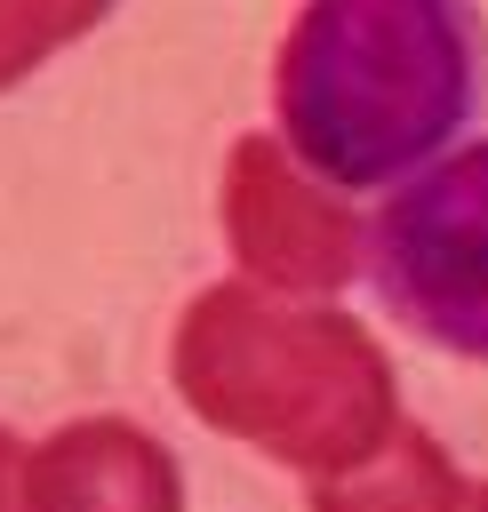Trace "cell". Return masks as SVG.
<instances>
[{"mask_svg":"<svg viewBox=\"0 0 488 512\" xmlns=\"http://www.w3.org/2000/svg\"><path fill=\"white\" fill-rule=\"evenodd\" d=\"M168 360H176V392L216 432L320 480L368 464L400 432L384 344L352 312L280 304L256 280H224L192 296Z\"/></svg>","mask_w":488,"mask_h":512,"instance_id":"cell-2","label":"cell"},{"mask_svg":"<svg viewBox=\"0 0 488 512\" xmlns=\"http://www.w3.org/2000/svg\"><path fill=\"white\" fill-rule=\"evenodd\" d=\"M368 280L400 328L488 360V136L408 176L368 216Z\"/></svg>","mask_w":488,"mask_h":512,"instance_id":"cell-3","label":"cell"},{"mask_svg":"<svg viewBox=\"0 0 488 512\" xmlns=\"http://www.w3.org/2000/svg\"><path fill=\"white\" fill-rule=\"evenodd\" d=\"M24 512H184V480L144 424L80 416L24 456Z\"/></svg>","mask_w":488,"mask_h":512,"instance_id":"cell-5","label":"cell"},{"mask_svg":"<svg viewBox=\"0 0 488 512\" xmlns=\"http://www.w3.org/2000/svg\"><path fill=\"white\" fill-rule=\"evenodd\" d=\"M464 512H488V480H480V488H472V496H464Z\"/></svg>","mask_w":488,"mask_h":512,"instance_id":"cell-9","label":"cell"},{"mask_svg":"<svg viewBox=\"0 0 488 512\" xmlns=\"http://www.w3.org/2000/svg\"><path fill=\"white\" fill-rule=\"evenodd\" d=\"M224 240L272 296H328L360 272L368 224L280 136H240L224 160Z\"/></svg>","mask_w":488,"mask_h":512,"instance_id":"cell-4","label":"cell"},{"mask_svg":"<svg viewBox=\"0 0 488 512\" xmlns=\"http://www.w3.org/2000/svg\"><path fill=\"white\" fill-rule=\"evenodd\" d=\"M0 512H24V440L0 432Z\"/></svg>","mask_w":488,"mask_h":512,"instance_id":"cell-8","label":"cell"},{"mask_svg":"<svg viewBox=\"0 0 488 512\" xmlns=\"http://www.w3.org/2000/svg\"><path fill=\"white\" fill-rule=\"evenodd\" d=\"M464 496L472 488L456 480V464L440 456V440H424V432L400 424L368 464L336 472L312 512H464Z\"/></svg>","mask_w":488,"mask_h":512,"instance_id":"cell-6","label":"cell"},{"mask_svg":"<svg viewBox=\"0 0 488 512\" xmlns=\"http://www.w3.org/2000/svg\"><path fill=\"white\" fill-rule=\"evenodd\" d=\"M104 16H112V0H0V88H16L32 64L72 48Z\"/></svg>","mask_w":488,"mask_h":512,"instance_id":"cell-7","label":"cell"},{"mask_svg":"<svg viewBox=\"0 0 488 512\" xmlns=\"http://www.w3.org/2000/svg\"><path fill=\"white\" fill-rule=\"evenodd\" d=\"M488 96L472 0H304L272 64L280 144L336 192L424 176Z\"/></svg>","mask_w":488,"mask_h":512,"instance_id":"cell-1","label":"cell"}]
</instances>
